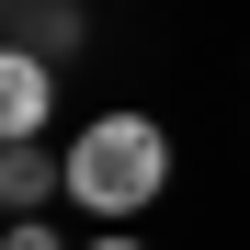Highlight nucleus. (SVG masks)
<instances>
[{"mask_svg": "<svg viewBox=\"0 0 250 250\" xmlns=\"http://www.w3.org/2000/svg\"><path fill=\"white\" fill-rule=\"evenodd\" d=\"M159 182H171V137H159V114H91L68 137V205H91V216H137V205H159Z\"/></svg>", "mask_w": 250, "mask_h": 250, "instance_id": "obj_1", "label": "nucleus"}, {"mask_svg": "<svg viewBox=\"0 0 250 250\" xmlns=\"http://www.w3.org/2000/svg\"><path fill=\"white\" fill-rule=\"evenodd\" d=\"M46 114H57V57L0 46V137H46Z\"/></svg>", "mask_w": 250, "mask_h": 250, "instance_id": "obj_2", "label": "nucleus"}, {"mask_svg": "<svg viewBox=\"0 0 250 250\" xmlns=\"http://www.w3.org/2000/svg\"><path fill=\"white\" fill-rule=\"evenodd\" d=\"M46 193H68V148H46V137H0V205L34 216Z\"/></svg>", "mask_w": 250, "mask_h": 250, "instance_id": "obj_3", "label": "nucleus"}, {"mask_svg": "<svg viewBox=\"0 0 250 250\" xmlns=\"http://www.w3.org/2000/svg\"><path fill=\"white\" fill-rule=\"evenodd\" d=\"M80 34H91V23H80V12H68V0H46V12H34V34H23V46H34V57H68V46H80Z\"/></svg>", "mask_w": 250, "mask_h": 250, "instance_id": "obj_4", "label": "nucleus"}, {"mask_svg": "<svg viewBox=\"0 0 250 250\" xmlns=\"http://www.w3.org/2000/svg\"><path fill=\"white\" fill-rule=\"evenodd\" d=\"M0 250H68V239H57L46 216H12V228H0Z\"/></svg>", "mask_w": 250, "mask_h": 250, "instance_id": "obj_5", "label": "nucleus"}, {"mask_svg": "<svg viewBox=\"0 0 250 250\" xmlns=\"http://www.w3.org/2000/svg\"><path fill=\"white\" fill-rule=\"evenodd\" d=\"M80 250H137V239H125V228H91V239H80Z\"/></svg>", "mask_w": 250, "mask_h": 250, "instance_id": "obj_6", "label": "nucleus"}]
</instances>
